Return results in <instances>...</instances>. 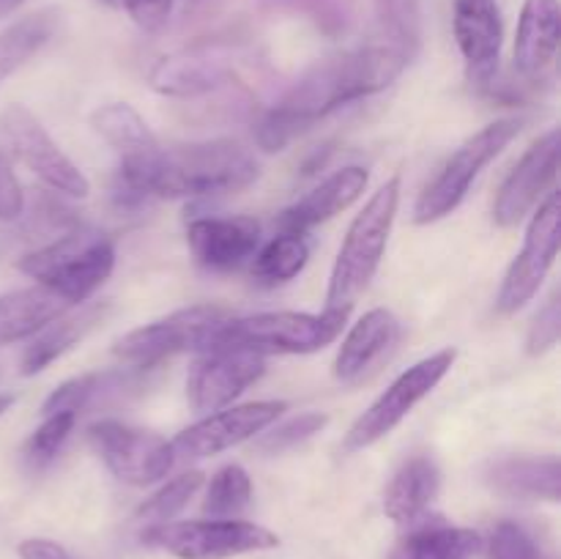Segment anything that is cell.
Instances as JSON below:
<instances>
[{
    "label": "cell",
    "mask_w": 561,
    "mask_h": 559,
    "mask_svg": "<svg viewBox=\"0 0 561 559\" xmlns=\"http://www.w3.org/2000/svg\"><path fill=\"white\" fill-rule=\"evenodd\" d=\"M416 44L420 27L378 20V31L370 42L318 60L294 82V88L257 124V146L263 151H283L323 115L389 88L411 64Z\"/></svg>",
    "instance_id": "cell-1"
},
{
    "label": "cell",
    "mask_w": 561,
    "mask_h": 559,
    "mask_svg": "<svg viewBox=\"0 0 561 559\" xmlns=\"http://www.w3.org/2000/svg\"><path fill=\"white\" fill-rule=\"evenodd\" d=\"M257 179V162L233 140L159 148L140 170L121 173V184L137 197H197L236 192Z\"/></svg>",
    "instance_id": "cell-2"
},
{
    "label": "cell",
    "mask_w": 561,
    "mask_h": 559,
    "mask_svg": "<svg viewBox=\"0 0 561 559\" xmlns=\"http://www.w3.org/2000/svg\"><path fill=\"white\" fill-rule=\"evenodd\" d=\"M398 203L400 175H394L387 184L378 186V192H373L367 206L356 214L337 252V261H334L327 290V312L348 316L362 290L376 277L378 263H381L383 250H387L389 233H392Z\"/></svg>",
    "instance_id": "cell-3"
},
{
    "label": "cell",
    "mask_w": 561,
    "mask_h": 559,
    "mask_svg": "<svg viewBox=\"0 0 561 559\" xmlns=\"http://www.w3.org/2000/svg\"><path fill=\"white\" fill-rule=\"evenodd\" d=\"M16 266L60 299L77 305L93 296V290L102 288L104 280L113 274L115 247L104 233L80 225L66 230L47 247L27 252Z\"/></svg>",
    "instance_id": "cell-4"
},
{
    "label": "cell",
    "mask_w": 561,
    "mask_h": 559,
    "mask_svg": "<svg viewBox=\"0 0 561 559\" xmlns=\"http://www.w3.org/2000/svg\"><path fill=\"white\" fill-rule=\"evenodd\" d=\"M348 316L327 312H257L247 318H228L208 340L211 349H247L255 354H312L337 340Z\"/></svg>",
    "instance_id": "cell-5"
},
{
    "label": "cell",
    "mask_w": 561,
    "mask_h": 559,
    "mask_svg": "<svg viewBox=\"0 0 561 559\" xmlns=\"http://www.w3.org/2000/svg\"><path fill=\"white\" fill-rule=\"evenodd\" d=\"M518 132V118H502L496 121V124H488L485 129L477 132L474 137H469V140L447 159V164L438 170L436 179H433L431 184L425 186V192L420 195V201H416L414 206L416 223L427 225L453 214L455 208L463 203V197L469 195L471 184H474V179L480 175V170L485 168L491 159H496Z\"/></svg>",
    "instance_id": "cell-6"
},
{
    "label": "cell",
    "mask_w": 561,
    "mask_h": 559,
    "mask_svg": "<svg viewBox=\"0 0 561 559\" xmlns=\"http://www.w3.org/2000/svg\"><path fill=\"white\" fill-rule=\"evenodd\" d=\"M146 546H157L175 559H230L250 551H268L279 546V537L266 526L239 518L181 521V524L146 526L140 537Z\"/></svg>",
    "instance_id": "cell-7"
},
{
    "label": "cell",
    "mask_w": 561,
    "mask_h": 559,
    "mask_svg": "<svg viewBox=\"0 0 561 559\" xmlns=\"http://www.w3.org/2000/svg\"><path fill=\"white\" fill-rule=\"evenodd\" d=\"M230 318L228 307L219 305H195L173 316L153 321L148 327L124 334L115 343V356L131 365L151 367L168 356L184 354V351H206L208 340Z\"/></svg>",
    "instance_id": "cell-8"
},
{
    "label": "cell",
    "mask_w": 561,
    "mask_h": 559,
    "mask_svg": "<svg viewBox=\"0 0 561 559\" xmlns=\"http://www.w3.org/2000/svg\"><path fill=\"white\" fill-rule=\"evenodd\" d=\"M455 351H438V354L427 356V360L416 362L414 367H409L405 373H400L392 384H389L387 392L359 417V420L351 425L348 436H345L343 449L345 453H356V449H365L370 444H376L378 438H383L387 433H392L405 417L414 411V406L420 400H425L433 389L438 387L444 376L449 373L455 362Z\"/></svg>",
    "instance_id": "cell-9"
},
{
    "label": "cell",
    "mask_w": 561,
    "mask_h": 559,
    "mask_svg": "<svg viewBox=\"0 0 561 559\" xmlns=\"http://www.w3.org/2000/svg\"><path fill=\"white\" fill-rule=\"evenodd\" d=\"M0 137H3L9 157L25 164L49 190L69 197H85L91 192L85 175L55 146L47 129L22 104H11L0 113Z\"/></svg>",
    "instance_id": "cell-10"
},
{
    "label": "cell",
    "mask_w": 561,
    "mask_h": 559,
    "mask_svg": "<svg viewBox=\"0 0 561 559\" xmlns=\"http://www.w3.org/2000/svg\"><path fill=\"white\" fill-rule=\"evenodd\" d=\"M88 442L110 471L129 486H151L173 469V447L159 433L124 425L118 420H99L88 427Z\"/></svg>",
    "instance_id": "cell-11"
},
{
    "label": "cell",
    "mask_w": 561,
    "mask_h": 559,
    "mask_svg": "<svg viewBox=\"0 0 561 559\" xmlns=\"http://www.w3.org/2000/svg\"><path fill=\"white\" fill-rule=\"evenodd\" d=\"M559 233H561V197L559 192H551L546 197L537 214L531 217L529 230H526V241L520 255L515 258L510 266L507 277H504L502 290H499V312L510 316L518 312L531 296L540 290L542 280H546L548 269L553 266L559 255Z\"/></svg>",
    "instance_id": "cell-12"
},
{
    "label": "cell",
    "mask_w": 561,
    "mask_h": 559,
    "mask_svg": "<svg viewBox=\"0 0 561 559\" xmlns=\"http://www.w3.org/2000/svg\"><path fill=\"white\" fill-rule=\"evenodd\" d=\"M285 409H288L285 400H257V403L233 406V409L208 414L206 420L190 425L170 442L173 458L181 460V464L211 458V455L236 447V444L247 442V438H255L272 422H277V417Z\"/></svg>",
    "instance_id": "cell-13"
},
{
    "label": "cell",
    "mask_w": 561,
    "mask_h": 559,
    "mask_svg": "<svg viewBox=\"0 0 561 559\" xmlns=\"http://www.w3.org/2000/svg\"><path fill=\"white\" fill-rule=\"evenodd\" d=\"M186 378V398L201 414H214L233 403L266 373V356L247 349L201 351Z\"/></svg>",
    "instance_id": "cell-14"
},
{
    "label": "cell",
    "mask_w": 561,
    "mask_h": 559,
    "mask_svg": "<svg viewBox=\"0 0 561 559\" xmlns=\"http://www.w3.org/2000/svg\"><path fill=\"white\" fill-rule=\"evenodd\" d=\"M239 66V53L225 44H197V47L181 49V53L164 55L151 69L153 91L164 96H203L217 88L228 85L230 77Z\"/></svg>",
    "instance_id": "cell-15"
},
{
    "label": "cell",
    "mask_w": 561,
    "mask_h": 559,
    "mask_svg": "<svg viewBox=\"0 0 561 559\" xmlns=\"http://www.w3.org/2000/svg\"><path fill=\"white\" fill-rule=\"evenodd\" d=\"M559 129H551L540 140L531 142L529 151L520 157V162L510 170L493 203V219L499 228H513L526 214L535 208L542 192L557 181L559 173Z\"/></svg>",
    "instance_id": "cell-16"
},
{
    "label": "cell",
    "mask_w": 561,
    "mask_h": 559,
    "mask_svg": "<svg viewBox=\"0 0 561 559\" xmlns=\"http://www.w3.org/2000/svg\"><path fill=\"white\" fill-rule=\"evenodd\" d=\"M453 31L471 82L488 88L496 80L504 38L499 3L496 0H455Z\"/></svg>",
    "instance_id": "cell-17"
},
{
    "label": "cell",
    "mask_w": 561,
    "mask_h": 559,
    "mask_svg": "<svg viewBox=\"0 0 561 559\" xmlns=\"http://www.w3.org/2000/svg\"><path fill=\"white\" fill-rule=\"evenodd\" d=\"M186 244L208 272H233L257 252L261 225L252 217H203L190 223Z\"/></svg>",
    "instance_id": "cell-18"
},
{
    "label": "cell",
    "mask_w": 561,
    "mask_h": 559,
    "mask_svg": "<svg viewBox=\"0 0 561 559\" xmlns=\"http://www.w3.org/2000/svg\"><path fill=\"white\" fill-rule=\"evenodd\" d=\"M400 340V321L383 307L365 312L345 334L334 360V376L343 384H356L376 370Z\"/></svg>",
    "instance_id": "cell-19"
},
{
    "label": "cell",
    "mask_w": 561,
    "mask_h": 559,
    "mask_svg": "<svg viewBox=\"0 0 561 559\" xmlns=\"http://www.w3.org/2000/svg\"><path fill=\"white\" fill-rule=\"evenodd\" d=\"M367 170L359 164H351V168L337 170V173L329 175L327 181L316 186V190L307 192L305 197L294 203L290 208H285L279 214V228L285 233H305V230L316 228V225L327 223V219L337 217L340 212L356 203L362 197L367 186Z\"/></svg>",
    "instance_id": "cell-20"
},
{
    "label": "cell",
    "mask_w": 561,
    "mask_h": 559,
    "mask_svg": "<svg viewBox=\"0 0 561 559\" xmlns=\"http://www.w3.org/2000/svg\"><path fill=\"white\" fill-rule=\"evenodd\" d=\"M559 0H526L515 33V71L524 80L546 75L559 49Z\"/></svg>",
    "instance_id": "cell-21"
},
{
    "label": "cell",
    "mask_w": 561,
    "mask_h": 559,
    "mask_svg": "<svg viewBox=\"0 0 561 559\" xmlns=\"http://www.w3.org/2000/svg\"><path fill=\"white\" fill-rule=\"evenodd\" d=\"M442 488V471L427 455H414L405 460L383 491V513L400 526L420 524L436 502Z\"/></svg>",
    "instance_id": "cell-22"
},
{
    "label": "cell",
    "mask_w": 561,
    "mask_h": 559,
    "mask_svg": "<svg viewBox=\"0 0 561 559\" xmlns=\"http://www.w3.org/2000/svg\"><path fill=\"white\" fill-rule=\"evenodd\" d=\"M93 129L113 146V151L121 157V173H131L151 162L159 153V140L146 121L140 118L131 104L115 102L104 104L91 115Z\"/></svg>",
    "instance_id": "cell-23"
},
{
    "label": "cell",
    "mask_w": 561,
    "mask_h": 559,
    "mask_svg": "<svg viewBox=\"0 0 561 559\" xmlns=\"http://www.w3.org/2000/svg\"><path fill=\"white\" fill-rule=\"evenodd\" d=\"M69 310V301L60 299L44 285L11 290L0 296V345H11L16 340L33 338L47 323L58 321Z\"/></svg>",
    "instance_id": "cell-24"
},
{
    "label": "cell",
    "mask_w": 561,
    "mask_h": 559,
    "mask_svg": "<svg viewBox=\"0 0 561 559\" xmlns=\"http://www.w3.org/2000/svg\"><path fill=\"white\" fill-rule=\"evenodd\" d=\"M488 482L510 499L559 502L561 469L557 458H507L488 469Z\"/></svg>",
    "instance_id": "cell-25"
},
{
    "label": "cell",
    "mask_w": 561,
    "mask_h": 559,
    "mask_svg": "<svg viewBox=\"0 0 561 559\" xmlns=\"http://www.w3.org/2000/svg\"><path fill=\"white\" fill-rule=\"evenodd\" d=\"M482 535L463 526L431 524L409 532L389 559H474L482 551Z\"/></svg>",
    "instance_id": "cell-26"
},
{
    "label": "cell",
    "mask_w": 561,
    "mask_h": 559,
    "mask_svg": "<svg viewBox=\"0 0 561 559\" xmlns=\"http://www.w3.org/2000/svg\"><path fill=\"white\" fill-rule=\"evenodd\" d=\"M104 310H107V305L96 301V305H88L85 310H80L77 316H60V321L47 323V327L42 329V334L27 345L25 356H22V373H25V376H33V373L53 365L60 354H66L77 340L85 338V334L102 321Z\"/></svg>",
    "instance_id": "cell-27"
},
{
    "label": "cell",
    "mask_w": 561,
    "mask_h": 559,
    "mask_svg": "<svg viewBox=\"0 0 561 559\" xmlns=\"http://www.w3.org/2000/svg\"><path fill=\"white\" fill-rule=\"evenodd\" d=\"M255 263H252V277L261 285H283L294 280L301 269L307 266L310 258V247L299 233H279L255 252Z\"/></svg>",
    "instance_id": "cell-28"
},
{
    "label": "cell",
    "mask_w": 561,
    "mask_h": 559,
    "mask_svg": "<svg viewBox=\"0 0 561 559\" xmlns=\"http://www.w3.org/2000/svg\"><path fill=\"white\" fill-rule=\"evenodd\" d=\"M252 482L250 475L239 464L222 466L208 482L206 499H203V513L211 518H233L241 510L250 507Z\"/></svg>",
    "instance_id": "cell-29"
},
{
    "label": "cell",
    "mask_w": 561,
    "mask_h": 559,
    "mask_svg": "<svg viewBox=\"0 0 561 559\" xmlns=\"http://www.w3.org/2000/svg\"><path fill=\"white\" fill-rule=\"evenodd\" d=\"M203 486V471L192 469L186 475H179L175 480H170L168 486L159 488L151 499L140 504V510L135 513V521L146 526H159L170 524V518L181 513V510L190 504V499L201 491Z\"/></svg>",
    "instance_id": "cell-30"
},
{
    "label": "cell",
    "mask_w": 561,
    "mask_h": 559,
    "mask_svg": "<svg viewBox=\"0 0 561 559\" xmlns=\"http://www.w3.org/2000/svg\"><path fill=\"white\" fill-rule=\"evenodd\" d=\"M329 417L327 414H318V411H310V414H299V417H290V420L279 422L277 427H272L268 433H263L257 438V453L263 455H283L288 449H296L299 444L310 442L316 433H321L327 427Z\"/></svg>",
    "instance_id": "cell-31"
},
{
    "label": "cell",
    "mask_w": 561,
    "mask_h": 559,
    "mask_svg": "<svg viewBox=\"0 0 561 559\" xmlns=\"http://www.w3.org/2000/svg\"><path fill=\"white\" fill-rule=\"evenodd\" d=\"M75 422L77 414H69V411H58V414L44 417L42 425L36 427V433H33L25 444V460L31 464V469H44V466L58 455V449L64 447V442L69 438Z\"/></svg>",
    "instance_id": "cell-32"
},
{
    "label": "cell",
    "mask_w": 561,
    "mask_h": 559,
    "mask_svg": "<svg viewBox=\"0 0 561 559\" xmlns=\"http://www.w3.org/2000/svg\"><path fill=\"white\" fill-rule=\"evenodd\" d=\"M110 378L113 376H102V373H88V376L71 378V381L60 384L47 400H44V417L47 414H58V411H69V414H77L85 406H91L99 395L107 389Z\"/></svg>",
    "instance_id": "cell-33"
},
{
    "label": "cell",
    "mask_w": 561,
    "mask_h": 559,
    "mask_svg": "<svg viewBox=\"0 0 561 559\" xmlns=\"http://www.w3.org/2000/svg\"><path fill=\"white\" fill-rule=\"evenodd\" d=\"M491 559H546L535 537L515 521H499L488 540Z\"/></svg>",
    "instance_id": "cell-34"
},
{
    "label": "cell",
    "mask_w": 561,
    "mask_h": 559,
    "mask_svg": "<svg viewBox=\"0 0 561 559\" xmlns=\"http://www.w3.org/2000/svg\"><path fill=\"white\" fill-rule=\"evenodd\" d=\"M559 334H561V301H559V296H551V299H548V305L537 312L535 323H531L526 349H529L531 356L546 354L548 349H553V345H557Z\"/></svg>",
    "instance_id": "cell-35"
},
{
    "label": "cell",
    "mask_w": 561,
    "mask_h": 559,
    "mask_svg": "<svg viewBox=\"0 0 561 559\" xmlns=\"http://www.w3.org/2000/svg\"><path fill=\"white\" fill-rule=\"evenodd\" d=\"M25 214V192L11 168V157L0 148V223H16Z\"/></svg>",
    "instance_id": "cell-36"
},
{
    "label": "cell",
    "mask_w": 561,
    "mask_h": 559,
    "mask_svg": "<svg viewBox=\"0 0 561 559\" xmlns=\"http://www.w3.org/2000/svg\"><path fill=\"white\" fill-rule=\"evenodd\" d=\"M124 9L129 11L137 27H142L148 33H157L168 22L173 0H124Z\"/></svg>",
    "instance_id": "cell-37"
},
{
    "label": "cell",
    "mask_w": 561,
    "mask_h": 559,
    "mask_svg": "<svg viewBox=\"0 0 561 559\" xmlns=\"http://www.w3.org/2000/svg\"><path fill=\"white\" fill-rule=\"evenodd\" d=\"M20 559H75V557H71L60 543L31 537V540L20 543Z\"/></svg>",
    "instance_id": "cell-38"
},
{
    "label": "cell",
    "mask_w": 561,
    "mask_h": 559,
    "mask_svg": "<svg viewBox=\"0 0 561 559\" xmlns=\"http://www.w3.org/2000/svg\"><path fill=\"white\" fill-rule=\"evenodd\" d=\"M22 0H0V16H5L9 11H14Z\"/></svg>",
    "instance_id": "cell-39"
},
{
    "label": "cell",
    "mask_w": 561,
    "mask_h": 559,
    "mask_svg": "<svg viewBox=\"0 0 561 559\" xmlns=\"http://www.w3.org/2000/svg\"><path fill=\"white\" fill-rule=\"evenodd\" d=\"M14 406V395H0V417Z\"/></svg>",
    "instance_id": "cell-40"
},
{
    "label": "cell",
    "mask_w": 561,
    "mask_h": 559,
    "mask_svg": "<svg viewBox=\"0 0 561 559\" xmlns=\"http://www.w3.org/2000/svg\"><path fill=\"white\" fill-rule=\"evenodd\" d=\"M389 3H400V0H378V5H389Z\"/></svg>",
    "instance_id": "cell-41"
},
{
    "label": "cell",
    "mask_w": 561,
    "mask_h": 559,
    "mask_svg": "<svg viewBox=\"0 0 561 559\" xmlns=\"http://www.w3.org/2000/svg\"><path fill=\"white\" fill-rule=\"evenodd\" d=\"M104 3H115V0H104Z\"/></svg>",
    "instance_id": "cell-42"
}]
</instances>
